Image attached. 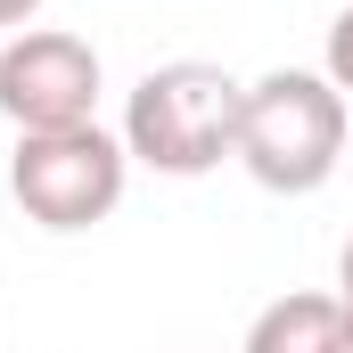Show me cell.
Segmentation results:
<instances>
[{"label": "cell", "mask_w": 353, "mask_h": 353, "mask_svg": "<svg viewBox=\"0 0 353 353\" xmlns=\"http://www.w3.org/2000/svg\"><path fill=\"white\" fill-rule=\"evenodd\" d=\"M337 312H345V329H353V239H345V255H337Z\"/></svg>", "instance_id": "7"}, {"label": "cell", "mask_w": 353, "mask_h": 353, "mask_svg": "<svg viewBox=\"0 0 353 353\" xmlns=\"http://www.w3.org/2000/svg\"><path fill=\"white\" fill-rule=\"evenodd\" d=\"M321 74H329L337 90H353V8L329 25V58H321Z\"/></svg>", "instance_id": "6"}, {"label": "cell", "mask_w": 353, "mask_h": 353, "mask_svg": "<svg viewBox=\"0 0 353 353\" xmlns=\"http://www.w3.org/2000/svg\"><path fill=\"white\" fill-rule=\"evenodd\" d=\"M99 107V50L83 33L33 25L0 50V115L17 132H74Z\"/></svg>", "instance_id": "4"}, {"label": "cell", "mask_w": 353, "mask_h": 353, "mask_svg": "<svg viewBox=\"0 0 353 353\" xmlns=\"http://www.w3.org/2000/svg\"><path fill=\"white\" fill-rule=\"evenodd\" d=\"M239 353H353V329L337 312V296L296 288V296H279V304L255 312V329H247Z\"/></svg>", "instance_id": "5"}, {"label": "cell", "mask_w": 353, "mask_h": 353, "mask_svg": "<svg viewBox=\"0 0 353 353\" xmlns=\"http://www.w3.org/2000/svg\"><path fill=\"white\" fill-rule=\"evenodd\" d=\"M239 107H247V83H230L205 58L148 66L140 90H132V107H123V148L148 173L197 181V173H214L222 157H239Z\"/></svg>", "instance_id": "1"}, {"label": "cell", "mask_w": 353, "mask_h": 353, "mask_svg": "<svg viewBox=\"0 0 353 353\" xmlns=\"http://www.w3.org/2000/svg\"><path fill=\"white\" fill-rule=\"evenodd\" d=\"M41 17V0H0V25H33Z\"/></svg>", "instance_id": "8"}, {"label": "cell", "mask_w": 353, "mask_h": 353, "mask_svg": "<svg viewBox=\"0 0 353 353\" xmlns=\"http://www.w3.org/2000/svg\"><path fill=\"white\" fill-rule=\"evenodd\" d=\"M345 157V90L329 74L279 66L263 83H247L239 107V165L263 181L271 197H312Z\"/></svg>", "instance_id": "2"}, {"label": "cell", "mask_w": 353, "mask_h": 353, "mask_svg": "<svg viewBox=\"0 0 353 353\" xmlns=\"http://www.w3.org/2000/svg\"><path fill=\"white\" fill-rule=\"evenodd\" d=\"M123 173H132V148L99 123L74 132H17V157H8V189L17 205L41 222V230H90L123 205Z\"/></svg>", "instance_id": "3"}]
</instances>
